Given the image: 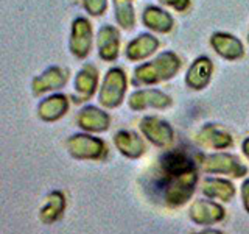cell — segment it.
Segmentation results:
<instances>
[{
  "label": "cell",
  "instance_id": "obj_1",
  "mask_svg": "<svg viewBox=\"0 0 249 234\" xmlns=\"http://www.w3.org/2000/svg\"><path fill=\"white\" fill-rule=\"evenodd\" d=\"M181 69V59L175 52H162L153 61L140 64L134 69L132 84L145 86L167 81L173 78Z\"/></svg>",
  "mask_w": 249,
  "mask_h": 234
},
{
  "label": "cell",
  "instance_id": "obj_2",
  "mask_svg": "<svg viewBox=\"0 0 249 234\" xmlns=\"http://www.w3.org/2000/svg\"><path fill=\"white\" fill-rule=\"evenodd\" d=\"M198 169L187 170L184 174L165 178V184L162 187V198L170 208H181L189 201L198 184Z\"/></svg>",
  "mask_w": 249,
  "mask_h": 234
},
{
  "label": "cell",
  "instance_id": "obj_3",
  "mask_svg": "<svg viewBox=\"0 0 249 234\" xmlns=\"http://www.w3.org/2000/svg\"><path fill=\"white\" fill-rule=\"evenodd\" d=\"M199 169L209 175H228L232 178H243L248 175V166L237 155L228 152H215L198 156Z\"/></svg>",
  "mask_w": 249,
  "mask_h": 234
},
{
  "label": "cell",
  "instance_id": "obj_4",
  "mask_svg": "<svg viewBox=\"0 0 249 234\" xmlns=\"http://www.w3.org/2000/svg\"><path fill=\"white\" fill-rule=\"evenodd\" d=\"M69 155L78 161H103L107 156V147L103 139L89 133H76L66 142Z\"/></svg>",
  "mask_w": 249,
  "mask_h": 234
},
{
  "label": "cell",
  "instance_id": "obj_5",
  "mask_svg": "<svg viewBox=\"0 0 249 234\" xmlns=\"http://www.w3.org/2000/svg\"><path fill=\"white\" fill-rule=\"evenodd\" d=\"M126 88H128V80L123 69L122 67L109 69L103 78V83H101L98 101L109 109L120 106L124 100Z\"/></svg>",
  "mask_w": 249,
  "mask_h": 234
},
{
  "label": "cell",
  "instance_id": "obj_6",
  "mask_svg": "<svg viewBox=\"0 0 249 234\" xmlns=\"http://www.w3.org/2000/svg\"><path fill=\"white\" fill-rule=\"evenodd\" d=\"M139 128L142 135L150 140V142L162 148V150H168L171 145L175 144V130L173 127L162 117L158 116H145L139 123Z\"/></svg>",
  "mask_w": 249,
  "mask_h": 234
},
{
  "label": "cell",
  "instance_id": "obj_7",
  "mask_svg": "<svg viewBox=\"0 0 249 234\" xmlns=\"http://www.w3.org/2000/svg\"><path fill=\"white\" fill-rule=\"evenodd\" d=\"M189 217L195 225L210 226L223 222L226 218V209L221 203L210 198L193 200L189 206Z\"/></svg>",
  "mask_w": 249,
  "mask_h": 234
},
{
  "label": "cell",
  "instance_id": "obj_8",
  "mask_svg": "<svg viewBox=\"0 0 249 234\" xmlns=\"http://www.w3.org/2000/svg\"><path fill=\"white\" fill-rule=\"evenodd\" d=\"M128 105L132 111H145L150 108L167 109L173 105V98L159 89H139L129 96Z\"/></svg>",
  "mask_w": 249,
  "mask_h": 234
},
{
  "label": "cell",
  "instance_id": "obj_9",
  "mask_svg": "<svg viewBox=\"0 0 249 234\" xmlns=\"http://www.w3.org/2000/svg\"><path fill=\"white\" fill-rule=\"evenodd\" d=\"M92 25L86 18H76L72 22V31H70V52L76 58H86L92 49Z\"/></svg>",
  "mask_w": 249,
  "mask_h": 234
},
{
  "label": "cell",
  "instance_id": "obj_10",
  "mask_svg": "<svg viewBox=\"0 0 249 234\" xmlns=\"http://www.w3.org/2000/svg\"><path fill=\"white\" fill-rule=\"evenodd\" d=\"M198 144L207 150H228L233 145V137L218 123H206L196 135Z\"/></svg>",
  "mask_w": 249,
  "mask_h": 234
},
{
  "label": "cell",
  "instance_id": "obj_11",
  "mask_svg": "<svg viewBox=\"0 0 249 234\" xmlns=\"http://www.w3.org/2000/svg\"><path fill=\"white\" fill-rule=\"evenodd\" d=\"M76 125L86 133H105L111 127V116L97 106L88 105L78 113Z\"/></svg>",
  "mask_w": 249,
  "mask_h": 234
},
{
  "label": "cell",
  "instance_id": "obj_12",
  "mask_svg": "<svg viewBox=\"0 0 249 234\" xmlns=\"http://www.w3.org/2000/svg\"><path fill=\"white\" fill-rule=\"evenodd\" d=\"M98 86V70L93 64H84L80 72L75 77L73 83V101L83 103V101L92 98Z\"/></svg>",
  "mask_w": 249,
  "mask_h": 234
},
{
  "label": "cell",
  "instance_id": "obj_13",
  "mask_svg": "<svg viewBox=\"0 0 249 234\" xmlns=\"http://www.w3.org/2000/svg\"><path fill=\"white\" fill-rule=\"evenodd\" d=\"M67 78L69 74L66 69H62L59 66H52L49 69H45L41 75L33 78L31 89H33L35 96H42V94L61 89L67 83Z\"/></svg>",
  "mask_w": 249,
  "mask_h": 234
},
{
  "label": "cell",
  "instance_id": "obj_14",
  "mask_svg": "<svg viewBox=\"0 0 249 234\" xmlns=\"http://www.w3.org/2000/svg\"><path fill=\"white\" fill-rule=\"evenodd\" d=\"M210 45H212L216 55H220L221 58L228 61L240 59L245 55L243 42L233 35L224 33V31H216L210 36Z\"/></svg>",
  "mask_w": 249,
  "mask_h": 234
},
{
  "label": "cell",
  "instance_id": "obj_15",
  "mask_svg": "<svg viewBox=\"0 0 249 234\" xmlns=\"http://www.w3.org/2000/svg\"><path fill=\"white\" fill-rule=\"evenodd\" d=\"M201 192L210 200H218L221 203H231L237 194L232 181L220 176H206L201 181Z\"/></svg>",
  "mask_w": 249,
  "mask_h": 234
},
{
  "label": "cell",
  "instance_id": "obj_16",
  "mask_svg": "<svg viewBox=\"0 0 249 234\" xmlns=\"http://www.w3.org/2000/svg\"><path fill=\"white\" fill-rule=\"evenodd\" d=\"M114 145L119 153L128 159H139L146 150L143 139L131 130L117 131L114 135Z\"/></svg>",
  "mask_w": 249,
  "mask_h": 234
},
{
  "label": "cell",
  "instance_id": "obj_17",
  "mask_svg": "<svg viewBox=\"0 0 249 234\" xmlns=\"http://www.w3.org/2000/svg\"><path fill=\"white\" fill-rule=\"evenodd\" d=\"M213 74V64L207 57H198L185 74V84L193 91H201L210 83Z\"/></svg>",
  "mask_w": 249,
  "mask_h": 234
},
{
  "label": "cell",
  "instance_id": "obj_18",
  "mask_svg": "<svg viewBox=\"0 0 249 234\" xmlns=\"http://www.w3.org/2000/svg\"><path fill=\"white\" fill-rule=\"evenodd\" d=\"M98 57L103 61H114L120 52V33L112 25H103L97 35Z\"/></svg>",
  "mask_w": 249,
  "mask_h": 234
},
{
  "label": "cell",
  "instance_id": "obj_19",
  "mask_svg": "<svg viewBox=\"0 0 249 234\" xmlns=\"http://www.w3.org/2000/svg\"><path fill=\"white\" fill-rule=\"evenodd\" d=\"M196 167L190 156L187 155L181 148H176V150H168L165 155L160 158V169L163 178H170L179 174H184L187 170H192Z\"/></svg>",
  "mask_w": 249,
  "mask_h": 234
},
{
  "label": "cell",
  "instance_id": "obj_20",
  "mask_svg": "<svg viewBox=\"0 0 249 234\" xmlns=\"http://www.w3.org/2000/svg\"><path fill=\"white\" fill-rule=\"evenodd\" d=\"M69 111V98L64 94H52L37 105V116L44 122H56Z\"/></svg>",
  "mask_w": 249,
  "mask_h": 234
},
{
  "label": "cell",
  "instance_id": "obj_21",
  "mask_svg": "<svg viewBox=\"0 0 249 234\" xmlns=\"http://www.w3.org/2000/svg\"><path fill=\"white\" fill-rule=\"evenodd\" d=\"M66 195L61 191H52L45 197L44 206L39 209V222L44 225H53L62 217L66 211Z\"/></svg>",
  "mask_w": 249,
  "mask_h": 234
},
{
  "label": "cell",
  "instance_id": "obj_22",
  "mask_svg": "<svg viewBox=\"0 0 249 234\" xmlns=\"http://www.w3.org/2000/svg\"><path fill=\"white\" fill-rule=\"evenodd\" d=\"M142 22L145 27L153 31H158V33H168L175 27V20L171 18V14L154 5L146 6L143 10Z\"/></svg>",
  "mask_w": 249,
  "mask_h": 234
},
{
  "label": "cell",
  "instance_id": "obj_23",
  "mask_svg": "<svg viewBox=\"0 0 249 234\" xmlns=\"http://www.w3.org/2000/svg\"><path fill=\"white\" fill-rule=\"evenodd\" d=\"M159 47L158 38L150 33H142L126 45V58L131 61H140L153 55Z\"/></svg>",
  "mask_w": 249,
  "mask_h": 234
},
{
  "label": "cell",
  "instance_id": "obj_24",
  "mask_svg": "<svg viewBox=\"0 0 249 234\" xmlns=\"http://www.w3.org/2000/svg\"><path fill=\"white\" fill-rule=\"evenodd\" d=\"M115 19L119 25L124 30H132L136 25V13L132 0H114Z\"/></svg>",
  "mask_w": 249,
  "mask_h": 234
},
{
  "label": "cell",
  "instance_id": "obj_25",
  "mask_svg": "<svg viewBox=\"0 0 249 234\" xmlns=\"http://www.w3.org/2000/svg\"><path fill=\"white\" fill-rule=\"evenodd\" d=\"M83 6L90 16H101L107 10V0H83Z\"/></svg>",
  "mask_w": 249,
  "mask_h": 234
},
{
  "label": "cell",
  "instance_id": "obj_26",
  "mask_svg": "<svg viewBox=\"0 0 249 234\" xmlns=\"http://www.w3.org/2000/svg\"><path fill=\"white\" fill-rule=\"evenodd\" d=\"M240 197H241V205H243L245 211L249 214V178H246L240 186Z\"/></svg>",
  "mask_w": 249,
  "mask_h": 234
},
{
  "label": "cell",
  "instance_id": "obj_27",
  "mask_svg": "<svg viewBox=\"0 0 249 234\" xmlns=\"http://www.w3.org/2000/svg\"><path fill=\"white\" fill-rule=\"evenodd\" d=\"M159 2L163 3V5H168L171 8H175V10L179 11V13L185 11L187 8L190 6V0H159Z\"/></svg>",
  "mask_w": 249,
  "mask_h": 234
},
{
  "label": "cell",
  "instance_id": "obj_28",
  "mask_svg": "<svg viewBox=\"0 0 249 234\" xmlns=\"http://www.w3.org/2000/svg\"><path fill=\"white\" fill-rule=\"evenodd\" d=\"M241 152H243L245 158L249 161V136L243 139V142H241Z\"/></svg>",
  "mask_w": 249,
  "mask_h": 234
},
{
  "label": "cell",
  "instance_id": "obj_29",
  "mask_svg": "<svg viewBox=\"0 0 249 234\" xmlns=\"http://www.w3.org/2000/svg\"><path fill=\"white\" fill-rule=\"evenodd\" d=\"M193 234H224L221 230H215V228H206V230H201L198 233H193Z\"/></svg>",
  "mask_w": 249,
  "mask_h": 234
},
{
  "label": "cell",
  "instance_id": "obj_30",
  "mask_svg": "<svg viewBox=\"0 0 249 234\" xmlns=\"http://www.w3.org/2000/svg\"><path fill=\"white\" fill-rule=\"evenodd\" d=\"M248 41H249V30H248Z\"/></svg>",
  "mask_w": 249,
  "mask_h": 234
}]
</instances>
